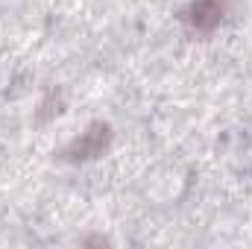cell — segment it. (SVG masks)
<instances>
[{
    "label": "cell",
    "mask_w": 252,
    "mask_h": 249,
    "mask_svg": "<svg viewBox=\"0 0 252 249\" xmlns=\"http://www.w3.org/2000/svg\"><path fill=\"white\" fill-rule=\"evenodd\" d=\"M112 141H115L112 126L106 124V121H94L85 132H79L76 138H70L59 156H62V161H70V164H85V161H94V158L106 156L109 147H112Z\"/></svg>",
    "instance_id": "cell-1"
},
{
    "label": "cell",
    "mask_w": 252,
    "mask_h": 249,
    "mask_svg": "<svg viewBox=\"0 0 252 249\" xmlns=\"http://www.w3.org/2000/svg\"><path fill=\"white\" fill-rule=\"evenodd\" d=\"M229 12V0H190L188 6L182 9V21L190 32H214Z\"/></svg>",
    "instance_id": "cell-2"
}]
</instances>
